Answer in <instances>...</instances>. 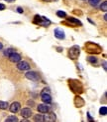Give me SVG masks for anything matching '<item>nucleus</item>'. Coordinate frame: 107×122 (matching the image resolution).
I'll use <instances>...</instances> for the list:
<instances>
[{
	"label": "nucleus",
	"mask_w": 107,
	"mask_h": 122,
	"mask_svg": "<svg viewBox=\"0 0 107 122\" xmlns=\"http://www.w3.org/2000/svg\"><path fill=\"white\" fill-rule=\"evenodd\" d=\"M85 50H86V52L94 55V54H99L102 52V47L97 43L89 41V42H86L85 44Z\"/></svg>",
	"instance_id": "1"
},
{
	"label": "nucleus",
	"mask_w": 107,
	"mask_h": 122,
	"mask_svg": "<svg viewBox=\"0 0 107 122\" xmlns=\"http://www.w3.org/2000/svg\"><path fill=\"white\" fill-rule=\"evenodd\" d=\"M68 83H69V87L73 92L77 93V94H80L83 92V86L80 81H78L77 79H70L68 80Z\"/></svg>",
	"instance_id": "2"
},
{
	"label": "nucleus",
	"mask_w": 107,
	"mask_h": 122,
	"mask_svg": "<svg viewBox=\"0 0 107 122\" xmlns=\"http://www.w3.org/2000/svg\"><path fill=\"white\" fill-rule=\"evenodd\" d=\"M34 23L39 25V26H43V27H48L49 25H51V20L43 17V16H40V15H36L34 17Z\"/></svg>",
	"instance_id": "3"
},
{
	"label": "nucleus",
	"mask_w": 107,
	"mask_h": 122,
	"mask_svg": "<svg viewBox=\"0 0 107 122\" xmlns=\"http://www.w3.org/2000/svg\"><path fill=\"white\" fill-rule=\"evenodd\" d=\"M80 55V47L77 45H73V47H70L68 50V56L70 57V59L73 60H76Z\"/></svg>",
	"instance_id": "4"
},
{
	"label": "nucleus",
	"mask_w": 107,
	"mask_h": 122,
	"mask_svg": "<svg viewBox=\"0 0 107 122\" xmlns=\"http://www.w3.org/2000/svg\"><path fill=\"white\" fill-rule=\"evenodd\" d=\"M25 77L29 80H32V81H38V80H40L41 76L38 72H36V71H28V72L25 74Z\"/></svg>",
	"instance_id": "5"
},
{
	"label": "nucleus",
	"mask_w": 107,
	"mask_h": 122,
	"mask_svg": "<svg viewBox=\"0 0 107 122\" xmlns=\"http://www.w3.org/2000/svg\"><path fill=\"white\" fill-rule=\"evenodd\" d=\"M57 120V116L54 112H48L46 113V115L43 116V121H46V122H54Z\"/></svg>",
	"instance_id": "6"
},
{
	"label": "nucleus",
	"mask_w": 107,
	"mask_h": 122,
	"mask_svg": "<svg viewBox=\"0 0 107 122\" xmlns=\"http://www.w3.org/2000/svg\"><path fill=\"white\" fill-rule=\"evenodd\" d=\"M17 68L21 71H27L30 69V64L27 62V61H21L20 60L19 62H17Z\"/></svg>",
	"instance_id": "7"
},
{
	"label": "nucleus",
	"mask_w": 107,
	"mask_h": 122,
	"mask_svg": "<svg viewBox=\"0 0 107 122\" xmlns=\"http://www.w3.org/2000/svg\"><path fill=\"white\" fill-rule=\"evenodd\" d=\"M8 58H9V60L11 61V62H13V63H17V62H19V61L22 59L21 55H20L19 53H17L16 51L13 52L12 54H10L9 56H8Z\"/></svg>",
	"instance_id": "8"
},
{
	"label": "nucleus",
	"mask_w": 107,
	"mask_h": 122,
	"mask_svg": "<svg viewBox=\"0 0 107 122\" xmlns=\"http://www.w3.org/2000/svg\"><path fill=\"white\" fill-rule=\"evenodd\" d=\"M21 115H22V117H24V118H29V117H31V116L33 115V111H32L31 108H28V107L23 108L21 110Z\"/></svg>",
	"instance_id": "9"
},
{
	"label": "nucleus",
	"mask_w": 107,
	"mask_h": 122,
	"mask_svg": "<svg viewBox=\"0 0 107 122\" xmlns=\"http://www.w3.org/2000/svg\"><path fill=\"white\" fill-rule=\"evenodd\" d=\"M41 98H42L43 102L46 104L52 103V96L50 95V93H41Z\"/></svg>",
	"instance_id": "10"
},
{
	"label": "nucleus",
	"mask_w": 107,
	"mask_h": 122,
	"mask_svg": "<svg viewBox=\"0 0 107 122\" xmlns=\"http://www.w3.org/2000/svg\"><path fill=\"white\" fill-rule=\"evenodd\" d=\"M54 34H55V36L57 37L58 39L63 40V39H64V38H65V34H64V32L63 31V29H60V28H57V29H55Z\"/></svg>",
	"instance_id": "11"
},
{
	"label": "nucleus",
	"mask_w": 107,
	"mask_h": 122,
	"mask_svg": "<svg viewBox=\"0 0 107 122\" xmlns=\"http://www.w3.org/2000/svg\"><path fill=\"white\" fill-rule=\"evenodd\" d=\"M37 109L40 113H47L48 111H50V106L48 104H39L37 106Z\"/></svg>",
	"instance_id": "12"
},
{
	"label": "nucleus",
	"mask_w": 107,
	"mask_h": 122,
	"mask_svg": "<svg viewBox=\"0 0 107 122\" xmlns=\"http://www.w3.org/2000/svg\"><path fill=\"white\" fill-rule=\"evenodd\" d=\"M20 107H21V105H20L19 102H13L11 105L9 106V110L11 111L12 113H17L20 110Z\"/></svg>",
	"instance_id": "13"
},
{
	"label": "nucleus",
	"mask_w": 107,
	"mask_h": 122,
	"mask_svg": "<svg viewBox=\"0 0 107 122\" xmlns=\"http://www.w3.org/2000/svg\"><path fill=\"white\" fill-rule=\"evenodd\" d=\"M74 105L76 106V107H82V106L84 105V100L79 97V96H75V98H74Z\"/></svg>",
	"instance_id": "14"
},
{
	"label": "nucleus",
	"mask_w": 107,
	"mask_h": 122,
	"mask_svg": "<svg viewBox=\"0 0 107 122\" xmlns=\"http://www.w3.org/2000/svg\"><path fill=\"white\" fill-rule=\"evenodd\" d=\"M68 21L70 23V24H73V25H79V26H81L82 25V23H81L78 19H75L73 17H68Z\"/></svg>",
	"instance_id": "15"
},
{
	"label": "nucleus",
	"mask_w": 107,
	"mask_h": 122,
	"mask_svg": "<svg viewBox=\"0 0 107 122\" xmlns=\"http://www.w3.org/2000/svg\"><path fill=\"white\" fill-rule=\"evenodd\" d=\"M87 61L89 63H91V64H96V63H97V61H98V59L96 58L94 55H92V56H88L87 57Z\"/></svg>",
	"instance_id": "16"
},
{
	"label": "nucleus",
	"mask_w": 107,
	"mask_h": 122,
	"mask_svg": "<svg viewBox=\"0 0 107 122\" xmlns=\"http://www.w3.org/2000/svg\"><path fill=\"white\" fill-rule=\"evenodd\" d=\"M8 107H9L8 102H5V101H1V100H0V109L5 110V109H7Z\"/></svg>",
	"instance_id": "17"
},
{
	"label": "nucleus",
	"mask_w": 107,
	"mask_h": 122,
	"mask_svg": "<svg viewBox=\"0 0 107 122\" xmlns=\"http://www.w3.org/2000/svg\"><path fill=\"white\" fill-rule=\"evenodd\" d=\"M13 52H15V50H14L13 48H7V49H5V50H4V55L8 57L9 55H10V54H12Z\"/></svg>",
	"instance_id": "18"
},
{
	"label": "nucleus",
	"mask_w": 107,
	"mask_h": 122,
	"mask_svg": "<svg viewBox=\"0 0 107 122\" xmlns=\"http://www.w3.org/2000/svg\"><path fill=\"white\" fill-rule=\"evenodd\" d=\"M99 113L101 115H104V116L107 114V107H106V106H102V107L99 109Z\"/></svg>",
	"instance_id": "19"
},
{
	"label": "nucleus",
	"mask_w": 107,
	"mask_h": 122,
	"mask_svg": "<svg viewBox=\"0 0 107 122\" xmlns=\"http://www.w3.org/2000/svg\"><path fill=\"white\" fill-rule=\"evenodd\" d=\"M57 15L60 18H64V17H67V13H65L64 11H62V10H60V11L57 12Z\"/></svg>",
	"instance_id": "20"
},
{
	"label": "nucleus",
	"mask_w": 107,
	"mask_h": 122,
	"mask_svg": "<svg viewBox=\"0 0 107 122\" xmlns=\"http://www.w3.org/2000/svg\"><path fill=\"white\" fill-rule=\"evenodd\" d=\"M101 1V0H89V4L91 5V6H97L98 3Z\"/></svg>",
	"instance_id": "21"
},
{
	"label": "nucleus",
	"mask_w": 107,
	"mask_h": 122,
	"mask_svg": "<svg viewBox=\"0 0 107 122\" xmlns=\"http://www.w3.org/2000/svg\"><path fill=\"white\" fill-rule=\"evenodd\" d=\"M6 121H13V122H16V121H18V118H17L15 115H11V116H9V117L6 118Z\"/></svg>",
	"instance_id": "22"
},
{
	"label": "nucleus",
	"mask_w": 107,
	"mask_h": 122,
	"mask_svg": "<svg viewBox=\"0 0 107 122\" xmlns=\"http://www.w3.org/2000/svg\"><path fill=\"white\" fill-rule=\"evenodd\" d=\"M34 120L35 121H43V115L41 114H37L34 116Z\"/></svg>",
	"instance_id": "23"
},
{
	"label": "nucleus",
	"mask_w": 107,
	"mask_h": 122,
	"mask_svg": "<svg viewBox=\"0 0 107 122\" xmlns=\"http://www.w3.org/2000/svg\"><path fill=\"white\" fill-rule=\"evenodd\" d=\"M100 9L102 10V11H104V12H106V11H107V2H106V1H104L102 4H101Z\"/></svg>",
	"instance_id": "24"
},
{
	"label": "nucleus",
	"mask_w": 107,
	"mask_h": 122,
	"mask_svg": "<svg viewBox=\"0 0 107 122\" xmlns=\"http://www.w3.org/2000/svg\"><path fill=\"white\" fill-rule=\"evenodd\" d=\"M51 92V90H50V88H44L43 89V91H42V93H50Z\"/></svg>",
	"instance_id": "25"
},
{
	"label": "nucleus",
	"mask_w": 107,
	"mask_h": 122,
	"mask_svg": "<svg viewBox=\"0 0 107 122\" xmlns=\"http://www.w3.org/2000/svg\"><path fill=\"white\" fill-rule=\"evenodd\" d=\"M17 11H18V13L22 14V13L24 12V10H23V8H22V7H18V8H17Z\"/></svg>",
	"instance_id": "26"
},
{
	"label": "nucleus",
	"mask_w": 107,
	"mask_h": 122,
	"mask_svg": "<svg viewBox=\"0 0 107 122\" xmlns=\"http://www.w3.org/2000/svg\"><path fill=\"white\" fill-rule=\"evenodd\" d=\"M5 8H6V6H5L4 4L0 3V11H2V10H5Z\"/></svg>",
	"instance_id": "27"
},
{
	"label": "nucleus",
	"mask_w": 107,
	"mask_h": 122,
	"mask_svg": "<svg viewBox=\"0 0 107 122\" xmlns=\"http://www.w3.org/2000/svg\"><path fill=\"white\" fill-rule=\"evenodd\" d=\"M103 69L106 71L107 70V64H106V61H103Z\"/></svg>",
	"instance_id": "28"
},
{
	"label": "nucleus",
	"mask_w": 107,
	"mask_h": 122,
	"mask_svg": "<svg viewBox=\"0 0 107 122\" xmlns=\"http://www.w3.org/2000/svg\"><path fill=\"white\" fill-rule=\"evenodd\" d=\"M27 103H28V105H32V106H34V105H35V103H34V101H31V100H29V101H28V102H27Z\"/></svg>",
	"instance_id": "29"
},
{
	"label": "nucleus",
	"mask_w": 107,
	"mask_h": 122,
	"mask_svg": "<svg viewBox=\"0 0 107 122\" xmlns=\"http://www.w3.org/2000/svg\"><path fill=\"white\" fill-rule=\"evenodd\" d=\"M87 117H88V120H89V121H93V120H94V119L90 116V114H89V113H87Z\"/></svg>",
	"instance_id": "30"
},
{
	"label": "nucleus",
	"mask_w": 107,
	"mask_h": 122,
	"mask_svg": "<svg viewBox=\"0 0 107 122\" xmlns=\"http://www.w3.org/2000/svg\"><path fill=\"white\" fill-rule=\"evenodd\" d=\"M57 50H58V51H59V52H62V50H63V48H60V47H58V48H57Z\"/></svg>",
	"instance_id": "31"
},
{
	"label": "nucleus",
	"mask_w": 107,
	"mask_h": 122,
	"mask_svg": "<svg viewBox=\"0 0 107 122\" xmlns=\"http://www.w3.org/2000/svg\"><path fill=\"white\" fill-rule=\"evenodd\" d=\"M103 19H104V21H106V20H107V16H106V14L103 16Z\"/></svg>",
	"instance_id": "32"
},
{
	"label": "nucleus",
	"mask_w": 107,
	"mask_h": 122,
	"mask_svg": "<svg viewBox=\"0 0 107 122\" xmlns=\"http://www.w3.org/2000/svg\"><path fill=\"white\" fill-rule=\"evenodd\" d=\"M2 48H3V44H2L1 42H0V50H1Z\"/></svg>",
	"instance_id": "33"
},
{
	"label": "nucleus",
	"mask_w": 107,
	"mask_h": 122,
	"mask_svg": "<svg viewBox=\"0 0 107 122\" xmlns=\"http://www.w3.org/2000/svg\"><path fill=\"white\" fill-rule=\"evenodd\" d=\"M5 1H7V2H13V1H15V0H5Z\"/></svg>",
	"instance_id": "34"
},
{
	"label": "nucleus",
	"mask_w": 107,
	"mask_h": 122,
	"mask_svg": "<svg viewBox=\"0 0 107 122\" xmlns=\"http://www.w3.org/2000/svg\"><path fill=\"white\" fill-rule=\"evenodd\" d=\"M43 1H47V2H51V1H54V0H43Z\"/></svg>",
	"instance_id": "35"
}]
</instances>
